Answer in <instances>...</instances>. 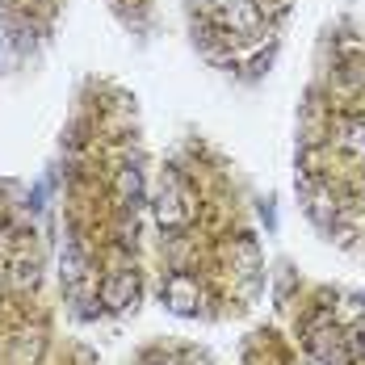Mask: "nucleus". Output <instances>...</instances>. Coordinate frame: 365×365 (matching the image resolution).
Masks as SVG:
<instances>
[{"instance_id":"obj_1","label":"nucleus","mask_w":365,"mask_h":365,"mask_svg":"<svg viewBox=\"0 0 365 365\" xmlns=\"http://www.w3.org/2000/svg\"><path fill=\"white\" fill-rule=\"evenodd\" d=\"M135 298H139V282H135V273H126V269H118V273H110V277L101 282V302H106L110 311L135 307Z\"/></svg>"},{"instance_id":"obj_2","label":"nucleus","mask_w":365,"mask_h":365,"mask_svg":"<svg viewBox=\"0 0 365 365\" xmlns=\"http://www.w3.org/2000/svg\"><path fill=\"white\" fill-rule=\"evenodd\" d=\"M336 147L365 164V113H349L336 122Z\"/></svg>"},{"instance_id":"obj_3","label":"nucleus","mask_w":365,"mask_h":365,"mask_svg":"<svg viewBox=\"0 0 365 365\" xmlns=\"http://www.w3.org/2000/svg\"><path fill=\"white\" fill-rule=\"evenodd\" d=\"M113 193H118V206L135 215V206L143 202V173L135 164H122L118 177H113Z\"/></svg>"},{"instance_id":"obj_4","label":"nucleus","mask_w":365,"mask_h":365,"mask_svg":"<svg viewBox=\"0 0 365 365\" xmlns=\"http://www.w3.org/2000/svg\"><path fill=\"white\" fill-rule=\"evenodd\" d=\"M34 282H38V260H26V256L13 260V286L26 290V286H34Z\"/></svg>"}]
</instances>
